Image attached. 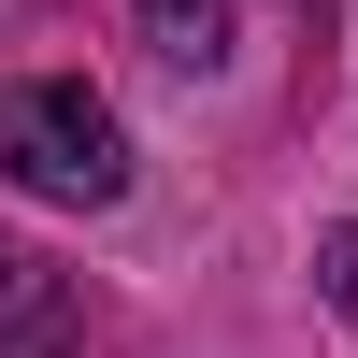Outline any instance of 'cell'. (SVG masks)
Returning <instances> with one entry per match:
<instances>
[{
  "label": "cell",
  "mask_w": 358,
  "mask_h": 358,
  "mask_svg": "<svg viewBox=\"0 0 358 358\" xmlns=\"http://www.w3.org/2000/svg\"><path fill=\"white\" fill-rule=\"evenodd\" d=\"M287 15H330V0H287Z\"/></svg>",
  "instance_id": "obj_5"
},
{
  "label": "cell",
  "mask_w": 358,
  "mask_h": 358,
  "mask_svg": "<svg viewBox=\"0 0 358 358\" xmlns=\"http://www.w3.org/2000/svg\"><path fill=\"white\" fill-rule=\"evenodd\" d=\"M0 172L29 201H57V215H115L129 201V115L86 72H15L0 86Z\"/></svg>",
  "instance_id": "obj_1"
},
{
  "label": "cell",
  "mask_w": 358,
  "mask_h": 358,
  "mask_svg": "<svg viewBox=\"0 0 358 358\" xmlns=\"http://www.w3.org/2000/svg\"><path fill=\"white\" fill-rule=\"evenodd\" d=\"M129 29H143V57L187 72V86L229 72V0H129Z\"/></svg>",
  "instance_id": "obj_3"
},
{
  "label": "cell",
  "mask_w": 358,
  "mask_h": 358,
  "mask_svg": "<svg viewBox=\"0 0 358 358\" xmlns=\"http://www.w3.org/2000/svg\"><path fill=\"white\" fill-rule=\"evenodd\" d=\"M315 287H330V315H344V330H358V215L330 229V244H315Z\"/></svg>",
  "instance_id": "obj_4"
},
{
  "label": "cell",
  "mask_w": 358,
  "mask_h": 358,
  "mask_svg": "<svg viewBox=\"0 0 358 358\" xmlns=\"http://www.w3.org/2000/svg\"><path fill=\"white\" fill-rule=\"evenodd\" d=\"M0 358H86L72 273H57V258H29V244H0Z\"/></svg>",
  "instance_id": "obj_2"
}]
</instances>
